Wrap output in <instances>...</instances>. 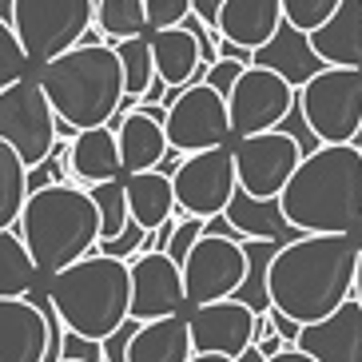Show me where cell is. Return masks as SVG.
<instances>
[{
    "mask_svg": "<svg viewBox=\"0 0 362 362\" xmlns=\"http://www.w3.org/2000/svg\"><path fill=\"white\" fill-rule=\"evenodd\" d=\"M358 235H298L271 263V307L310 327L351 303L358 283Z\"/></svg>",
    "mask_w": 362,
    "mask_h": 362,
    "instance_id": "6da1fadb",
    "label": "cell"
},
{
    "mask_svg": "<svg viewBox=\"0 0 362 362\" xmlns=\"http://www.w3.org/2000/svg\"><path fill=\"white\" fill-rule=\"evenodd\" d=\"M279 203L303 235L362 239V151L354 144H322L298 163Z\"/></svg>",
    "mask_w": 362,
    "mask_h": 362,
    "instance_id": "7a4b0ae2",
    "label": "cell"
},
{
    "mask_svg": "<svg viewBox=\"0 0 362 362\" xmlns=\"http://www.w3.org/2000/svg\"><path fill=\"white\" fill-rule=\"evenodd\" d=\"M36 80L52 100L56 119H64L72 132L107 128L128 100L119 52L116 44H107L100 36V28H92L84 36V44H76L60 60L44 64Z\"/></svg>",
    "mask_w": 362,
    "mask_h": 362,
    "instance_id": "3957f363",
    "label": "cell"
},
{
    "mask_svg": "<svg viewBox=\"0 0 362 362\" xmlns=\"http://www.w3.org/2000/svg\"><path fill=\"white\" fill-rule=\"evenodd\" d=\"M16 231H21L24 247L33 251L44 283H48L52 275L68 271L72 263L96 251L104 223H100L96 199L84 187L60 183V187H44V192L28 195Z\"/></svg>",
    "mask_w": 362,
    "mask_h": 362,
    "instance_id": "277c9868",
    "label": "cell"
},
{
    "mask_svg": "<svg viewBox=\"0 0 362 362\" xmlns=\"http://www.w3.org/2000/svg\"><path fill=\"white\" fill-rule=\"evenodd\" d=\"M72 334L104 342L132 319V263L92 251L44 283Z\"/></svg>",
    "mask_w": 362,
    "mask_h": 362,
    "instance_id": "5b68a950",
    "label": "cell"
},
{
    "mask_svg": "<svg viewBox=\"0 0 362 362\" xmlns=\"http://www.w3.org/2000/svg\"><path fill=\"white\" fill-rule=\"evenodd\" d=\"M12 28L33 64H52L96 28V0H16Z\"/></svg>",
    "mask_w": 362,
    "mask_h": 362,
    "instance_id": "8992f818",
    "label": "cell"
},
{
    "mask_svg": "<svg viewBox=\"0 0 362 362\" xmlns=\"http://www.w3.org/2000/svg\"><path fill=\"white\" fill-rule=\"evenodd\" d=\"M298 112L319 144H354L362 132V68H327L298 92Z\"/></svg>",
    "mask_w": 362,
    "mask_h": 362,
    "instance_id": "52a82bcc",
    "label": "cell"
},
{
    "mask_svg": "<svg viewBox=\"0 0 362 362\" xmlns=\"http://www.w3.org/2000/svg\"><path fill=\"white\" fill-rule=\"evenodd\" d=\"M0 139L16 148L28 171L44 163L56 151L60 136H56V107L48 100L40 80H21L0 92Z\"/></svg>",
    "mask_w": 362,
    "mask_h": 362,
    "instance_id": "ba28073f",
    "label": "cell"
},
{
    "mask_svg": "<svg viewBox=\"0 0 362 362\" xmlns=\"http://www.w3.org/2000/svg\"><path fill=\"white\" fill-rule=\"evenodd\" d=\"M231 107L211 84L183 88L175 104L168 107V144L180 156H199L211 148H231Z\"/></svg>",
    "mask_w": 362,
    "mask_h": 362,
    "instance_id": "9c48e42d",
    "label": "cell"
},
{
    "mask_svg": "<svg viewBox=\"0 0 362 362\" xmlns=\"http://www.w3.org/2000/svg\"><path fill=\"white\" fill-rule=\"evenodd\" d=\"M171 183H175L180 215H195V219L227 215L231 199L239 195L235 148H211V151H199V156H187L175 168Z\"/></svg>",
    "mask_w": 362,
    "mask_h": 362,
    "instance_id": "30bf717a",
    "label": "cell"
},
{
    "mask_svg": "<svg viewBox=\"0 0 362 362\" xmlns=\"http://www.w3.org/2000/svg\"><path fill=\"white\" fill-rule=\"evenodd\" d=\"M235 168H239V187L255 199H283L291 175L298 163L307 160V151L298 148V139L287 132H263L251 139H235Z\"/></svg>",
    "mask_w": 362,
    "mask_h": 362,
    "instance_id": "8fae6325",
    "label": "cell"
},
{
    "mask_svg": "<svg viewBox=\"0 0 362 362\" xmlns=\"http://www.w3.org/2000/svg\"><path fill=\"white\" fill-rule=\"evenodd\" d=\"M247 283V251L239 239H219L203 235L195 251L183 259V287H187V307H207L235 298Z\"/></svg>",
    "mask_w": 362,
    "mask_h": 362,
    "instance_id": "7c38bea8",
    "label": "cell"
},
{
    "mask_svg": "<svg viewBox=\"0 0 362 362\" xmlns=\"http://www.w3.org/2000/svg\"><path fill=\"white\" fill-rule=\"evenodd\" d=\"M227 107H231L235 139H251L283 128V119L298 107V92L271 68H247Z\"/></svg>",
    "mask_w": 362,
    "mask_h": 362,
    "instance_id": "4fadbf2b",
    "label": "cell"
},
{
    "mask_svg": "<svg viewBox=\"0 0 362 362\" xmlns=\"http://www.w3.org/2000/svg\"><path fill=\"white\" fill-rule=\"evenodd\" d=\"M183 307H187L183 267L168 251H148L132 259V319H171V315H183Z\"/></svg>",
    "mask_w": 362,
    "mask_h": 362,
    "instance_id": "5bb4252c",
    "label": "cell"
},
{
    "mask_svg": "<svg viewBox=\"0 0 362 362\" xmlns=\"http://www.w3.org/2000/svg\"><path fill=\"white\" fill-rule=\"evenodd\" d=\"M187 322H192L195 354H223V358H239L247 346H255V322H259V315L251 307H243L239 298H223V303L192 307Z\"/></svg>",
    "mask_w": 362,
    "mask_h": 362,
    "instance_id": "9a60e30c",
    "label": "cell"
},
{
    "mask_svg": "<svg viewBox=\"0 0 362 362\" xmlns=\"http://www.w3.org/2000/svg\"><path fill=\"white\" fill-rule=\"evenodd\" d=\"M298 351L315 362H362V303L351 298L322 322L303 327Z\"/></svg>",
    "mask_w": 362,
    "mask_h": 362,
    "instance_id": "2e32d148",
    "label": "cell"
},
{
    "mask_svg": "<svg viewBox=\"0 0 362 362\" xmlns=\"http://www.w3.org/2000/svg\"><path fill=\"white\" fill-rule=\"evenodd\" d=\"M0 362H48V319L33 298H0Z\"/></svg>",
    "mask_w": 362,
    "mask_h": 362,
    "instance_id": "e0dca14e",
    "label": "cell"
},
{
    "mask_svg": "<svg viewBox=\"0 0 362 362\" xmlns=\"http://www.w3.org/2000/svg\"><path fill=\"white\" fill-rule=\"evenodd\" d=\"M107 128L119 136V156H124V175H144V171H160L171 160L168 128L156 124L148 112H119Z\"/></svg>",
    "mask_w": 362,
    "mask_h": 362,
    "instance_id": "ac0fdd59",
    "label": "cell"
},
{
    "mask_svg": "<svg viewBox=\"0 0 362 362\" xmlns=\"http://www.w3.org/2000/svg\"><path fill=\"white\" fill-rule=\"evenodd\" d=\"M255 68H271V72H279L295 92H303L315 76L327 72V60L315 52V44H310L307 33H298L295 24L283 21V28L275 33V40L263 44V48L255 52Z\"/></svg>",
    "mask_w": 362,
    "mask_h": 362,
    "instance_id": "d6986e66",
    "label": "cell"
},
{
    "mask_svg": "<svg viewBox=\"0 0 362 362\" xmlns=\"http://www.w3.org/2000/svg\"><path fill=\"white\" fill-rule=\"evenodd\" d=\"M283 0H227L219 12V36L259 52L283 28Z\"/></svg>",
    "mask_w": 362,
    "mask_h": 362,
    "instance_id": "ffe728a7",
    "label": "cell"
},
{
    "mask_svg": "<svg viewBox=\"0 0 362 362\" xmlns=\"http://www.w3.org/2000/svg\"><path fill=\"white\" fill-rule=\"evenodd\" d=\"M151 52H156V72H160V80L171 92H183V88L207 80L211 64H203V48L187 28L151 33Z\"/></svg>",
    "mask_w": 362,
    "mask_h": 362,
    "instance_id": "44dd1931",
    "label": "cell"
},
{
    "mask_svg": "<svg viewBox=\"0 0 362 362\" xmlns=\"http://www.w3.org/2000/svg\"><path fill=\"white\" fill-rule=\"evenodd\" d=\"M68 168L72 180L96 187V183L124 180V156H119V136L116 128H92L68 144Z\"/></svg>",
    "mask_w": 362,
    "mask_h": 362,
    "instance_id": "7402d4cb",
    "label": "cell"
},
{
    "mask_svg": "<svg viewBox=\"0 0 362 362\" xmlns=\"http://www.w3.org/2000/svg\"><path fill=\"white\" fill-rule=\"evenodd\" d=\"M310 44L327 68H362V0H342L319 33H310Z\"/></svg>",
    "mask_w": 362,
    "mask_h": 362,
    "instance_id": "603a6c76",
    "label": "cell"
},
{
    "mask_svg": "<svg viewBox=\"0 0 362 362\" xmlns=\"http://www.w3.org/2000/svg\"><path fill=\"white\" fill-rule=\"evenodd\" d=\"M128 183V207L144 231H160L168 219L180 215V199H175V183L168 171H144V175H124Z\"/></svg>",
    "mask_w": 362,
    "mask_h": 362,
    "instance_id": "cb8c5ba5",
    "label": "cell"
},
{
    "mask_svg": "<svg viewBox=\"0 0 362 362\" xmlns=\"http://www.w3.org/2000/svg\"><path fill=\"white\" fill-rule=\"evenodd\" d=\"M227 219L235 223V231L243 235V239H271V243H295L303 231L291 227V219L283 215V203L279 199H255V195H247L239 187V195L231 199L227 207Z\"/></svg>",
    "mask_w": 362,
    "mask_h": 362,
    "instance_id": "d4e9b609",
    "label": "cell"
},
{
    "mask_svg": "<svg viewBox=\"0 0 362 362\" xmlns=\"http://www.w3.org/2000/svg\"><path fill=\"white\" fill-rule=\"evenodd\" d=\"M192 358H195L192 322H187V315H171V319H156L139 327L128 362H192Z\"/></svg>",
    "mask_w": 362,
    "mask_h": 362,
    "instance_id": "484cf974",
    "label": "cell"
},
{
    "mask_svg": "<svg viewBox=\"0 0 362 362\" xmlns=\"http://www.w3.org/2000/svg\"><path fill=\"white\" fill-rule=\"evenodd\" d=\"M36 287H44V275L21 231H0V298H28Z\"/></svg>",
    "mask_w": 362,
    "mask_h": 362,
    "instance_id": "4316f807",
    "label": "cell"
},
{
    "mask_svg": "<svg viewBox=\"0 0 362 362\" xmlns=\"http://www.w3.org/2000/svg\"><path fill=\"white\" fill-rule=\"evenodd\" d=\"M28 195V163L0 139V231H16Z\"/></svg>",
    "mask_w": 362,
    "mask_h": 362,
    "instance_id": "83f0119b",
    "label": "cell"
},
{
    "mask_svg": "<svg viewBox=\"0 0 362 362\" xmlns=\"http://www.w3.org/2000/svg\"><path fill=\"white\" fill-rule=\"evenodd\" d=\"M96 28L107 44L151 36L148 4H144V0H100L96 4Z\"/></svg>",
    "mask_w": 362,
    "mask_h": 362,
    "instance_id": "f1b7e54d",
    "label": "cell"
},
{
    "mask_svg": "<svg viewBox=\"0 0 362 362\" xmlns=\"http://www.w3.org/2000/svg\"><path fill=\"white\" fill-rule=\"evenodd\" d=\"M119 64H124V88H128V100H144L148 88L156 84V52H151V36H136V40H119L116 44Z\"/></svg>",
    "mask_w": 362,
    "mask_h": 362,
    "instance_id": "f546056e",
    "label": "cell"
},
{
    "mask_svg": "<svg viewBox=\"0 0 362 362\" xmlns=\"http://www.w3.org/2000/svg\"><path fill=\"white\" fill-rule=\"evenodd\" d=\"M88 195L96 199V207H100V223H104V231H100V243H107V239H116V235H124V227L132 223L128 183H124V180L96 183V187H88Z\"/></svg>",
    "mask_w": 362,
    "mask_h": 362,
    "instance_id": "4dcf8cb0",
    "label": "cell"
},
{
    "mask_svg": "<svg viewBox=\"0 0 362 362\" xmlns=\"http://www.w3.org/2000/svg\"><path fill=\"white\" fill-rule=\"evenodd\" d=\"M28 68H33V56L24 52L12 21H0V92L12 84H21V80H28Z\"/></svg>",
    "mask_w": 362,
    "mask_h": 362,
    "instance_id": "1f68e13d",
    "label": "cell"
},
{
    "mask_svg": "<svg viewBox=\"0 0 362 362\" xmlns=\"http://www.w3.org/2000/svg\"><path fill=\"white\" fill-rule=\"evenodd\" d=\"M342 8V0H283V16L287 24H295L298 33H319L322 24Z\"/></svg>",
    "mask_w": 362,
    "mask_h": 362,
    "instance_id": "d6a6232c",
    "label": "cell"
},
{
    "mask_svg": "<svg viewBox=\"0 0 362 362\" xmlns=\"http://www.w3.org/2000/svg\"><path fill=\"white\" fill-rule=\"evenodd\" d=\"M68 175H72V168H68V139H60L52 156H48L44 163H36V168L28 171V192L60 187V183H68Z\"/></svg>",
    "mask_w": 362,
    "mask_h": 362,
    "instance_id": "836d02e7",
    "label": "cell"
},
{
    "mask_svg": "<svg viewBox=\"0 0 362 362\" xmlns=\"http://www.w3.org/2000/svg\"><path fill=\"white\" fill-rule=\"evenodd\" d=\"M148 4V24L151 33H168V28H183V21L195 12L192 0H144Z\"/></svg>",
    "mask_w": 362,
    "mask_h": 362,
    "instance_id": "e575fe53",
    "label": "cell"
},
{
    "mask_svg": "<svg viewBox=\"0 0 362 362\" xmlns=\"http://www.w3.org/2000/svg\"><path fill=\"white\" fill-rule=\"evenodd\" d=\"M148 235L144 227L132 219L128 227H124V235H116V239H107V243H100L96 251L100 255H112V259H124V263H132V259H139L144 251H148Z\"/></svg>",
    "mask_w": 362,
    "mask_h": 362,
    "instance_id": "d590c367",
    "label": "cell"
},
{
    "mask_svg": "<svg viewBox=\"0 0 362 362\" xmlns=\"http://www.w3.org/2000/svg\"><path fill=\"white\" fill-rule=\"evenodd\" d=\"M203 235H207V219H195V215H180V227H175V235H171L168 255L183 267V259H187V255L195 251V243H199Z\"/></svg>",
    "mask_w": 362,
    "mask_h": 362,
    "instance_id": "8d00e7d4",
    "label": "cell"
},
{
    "mask_svg": "<svg viewBox=\"0 0 362 362\" xmlns=\"http://www.w3.org/2000/svg\"><path fill=\"white\" fill-rule=\"evenodd\" d=\"M243 72H247V64H239V60H215V64L207 68V80H203V84H211L215 92H219V96L231 100V92L239 88Z\"/></svg>",
    "mask_w": 362,
    "mask_h": 362,
    "instance_id": "74e56055",
    "label": "cell"
},
{
    "mask_svg": "<svg viewBox=\"0 0 362 362\" xmlns=\"http://www.w3.org/2000/svg\"><path fill=\"white\" fill-rule=\"evenodd\" d=\"M139 327H144L139 319H128L116 334H107V339H104V362H128L132 358V342H136Z\"/></svg>",
    "mask_w": 362,
    "mask_h": 362,
    "instance_id": "f35d334b",
    "label": "cell"
},
{
    "mask_svg": "<svg viewBox=\"0 0 362 362\" xmlns=\"http://www.w3.org/2000/svg\"><path fill=\"white\" fill-rule=\"evenodd\" d=\"M64 362H104V342L84 339V334H72V330H68Z\"/></svg>",
    "mask_w": 362,
    "mask_h": 362,
    "instance_id": "ab89813d",
    "label": "cell"
},
{
    "mask_svg": "<svg viewBox=\"0 0 362 362\" xmlns=\"http://www.w3.org/2000/svg\"><path fill=\"white\" fill-rule=\"evenodd\" d=\"M279 132H287V136H295V139H298V148L307 151V156H310V151H319V148H322V144H319V136L310 132V124L303 119V112H298V107L291 112L287 119H283V128H279Z\"/></svg>",
    "mask_w": 362,
    "mask_h": 362,
    "instance_id": "60d3db41",
    "label": "cell"
},
{
    "mask_svg": "<svg viewBox=\"0 0 362 362\" xmlns=\"http://www.w3.org/2000/svg\"><path fill=\"white\" fill-rule=\"evenodd\" d=\"M267 315H271V327H275V334H279V339L287 342V346H298V334H303V322H295L291 315H283L279 307H271Z\"/></svg>",
    "mask_w": 362,
    "mask_h": 362,
    "instance_id": "b9f144b4",
    "label": "cell"
},
{
    "mask_svg": "<svg viewBox=\"0 0 362 362\" xmlns=\"http://www.w3.org/2000/svg\"><path fill=\"white\" fill-rule=\"evenodd\" d=\"M192 4H195V16H199L207 28H215V33H219V12H223L227 0H192Z\"/></svg>",
    "mask_w": 362,
    "mask_h": 362,
    "instance_id": "7bdbcfd3",
    "label": "cell"
},
{
    "mask_svg": "<svg viewBox=\"0 0 362 362\" xmlns=\"http://www.w3.org/2000/svg\"><path fill=\"white\" fill-rule=\"evenodd\" d=\"M207 235H219V239H239V243H243V235L235 231V223L227 219V215H215V219H207Z\"/></svg>",
    "mask_w": 362,
    "mask_h": 362,
    "instance_id": "ee69618b",
    "label": "cell"
},
{
    "mask_svg": "<svg viewBox=\"0 0 362 362\" xmlns=\"http://www.w3.org/2000/svg\"><path fill=\"white\" fill-rule=\"evenodd\" d=\"M267 362H315L310 354H303L298 346H287L283 354H275V358H267Z\"/></svg>",
    "mask_w": 362,
    "mask_h": 362,
    "instance_id": "f6af8a7d",
    "label": "cell"
},
{
    "mask_svg": "<svg viewBox=\"0 0 362 362\" xmlns=\"http://www.w3.org/2000/svg\"><path fill=\"white\" fill-rule=\"evenodd\" d=\"M235 362H267V358H263V351H259V346H247V351L239 354Z\"/></svg>",
    "mask_w": 362,
    "mask_h": 362,
    "instance_id": "bcb514c9",
    "label": "cell"
},
{
    "mask_svg": "<svg viewBox=\"0 0 362 362\" xmlns=\"http://www.w3.org/2000/svg\"><path fill=\"white\" fill-rule=\"evenodd\" d=\"M12 12H16V0H0V21H12Z\"/></svg>",
    "mask_w": 362,
    "mask_h": 362,
    "instance_id": "7dc6e473",
    "label": "cell"
},
{
    "mask_svg": "<svg viewBox=\"0 0 362 362\" xmlns=\"http://www.w3.org/2000/svg\"><path fill=\"white\" fill-rule=\"evenodd\" d=\"M192 362H235V358H223V354H195Z\"/></svg>",
    "mask_w": 362,
    "mask_h": 362,
    "instance_id": "c3c4849f",
    "label": "cell"
},
{
    "mask_svg": "<svg viewBox=\"0 0 362 362\" xmlns=\"http://www.w3.org/2000/svg\"><path fill=\"white\" fill-rule=\"evenodd\" d=\"M354 298L362 303V255H358V283H354Z\"/></svg>",
    "mask_w": 362,
    "mask_h": 362,
    "instance_id": "681fc988",
    "label": "cell"
}]
</instances>
